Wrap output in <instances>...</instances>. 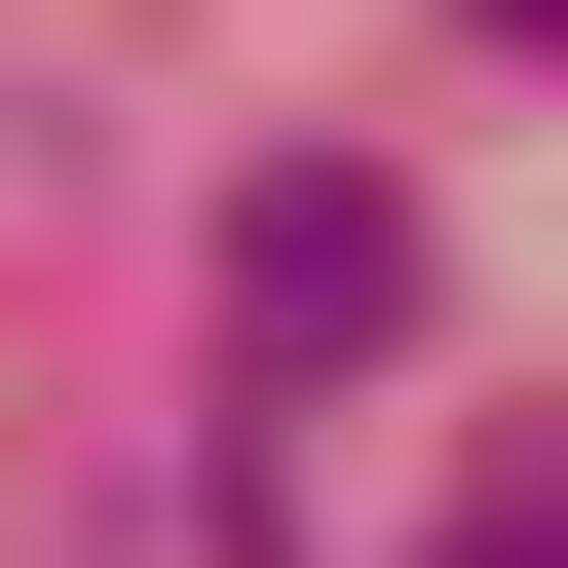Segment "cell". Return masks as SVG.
<instances>
[{
    "label": "cell",
    "mask_w": 568,
    "mask_h": 568,
    "mask_svg": "<svg viewBox=\"0 0 568 568\" xmlns=\"http://www.w3.org/2000/svg\"><path fill=\"white\" fill-rule=\"evenodd\" d=\"M493 568H568V493H493Z\"/></svg>",
    "instance_id": "cell-2"
},
{
    "label": "cell",
    "mask_w": 568,
    "mask_h": 568,
    "mask_svg": "<svg viewBox=\"0 0 568 568\" xmlns=\"http://www.w3.org/2000/svg\"><path fill=\"white\" fill-rule=\"evenodd\" d=\"M493 39H568V0H493Z\"/></svg>",
    "instance_id": "cell-3"
},
{
    "label": "cell",
    "mask_w": 568,
    "mask_h": 568,
    "mask_svg": "<svg viewBox=\"0 0 568 568\" xmlns=\"http://www.w3.org/2000/svg\"><path fill=\"white\" fill-rule=\"evenodd\" d=\"M379 342H417V190L379 152L227 190V455H304V379H379Z\"/></svg>",
    "instance_id": "cell-1"
}]
</instances>
